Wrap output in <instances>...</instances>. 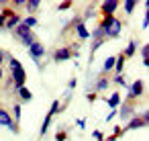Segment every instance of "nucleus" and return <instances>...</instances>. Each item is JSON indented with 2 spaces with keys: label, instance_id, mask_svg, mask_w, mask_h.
<instances>
[{
  "label": "nucleus",
  "instance_id": "f257e3e1",
  "mask_svg": "<svg viewBox=\"0 0 149 141\" xmlns=\"http://www.w3.org/2000/svg\"><path fill=\"white\" fill-rule=\"evenodd\" d=\"M98 27L102 29L104 39H116L123 31V23L112 15V17H102V21L98 23Z\"/></svg>",
  "mask_w": 149,
  "mask_h": 141
},
{
  "label": "nucleus",
  "instance_id": "f03ea898",
  "mask_svg": "<svg viewBox=\"0 0 149 141\" xmlns=\"http://www.w3.org/2000/svg\"><path fill=\"white\" fill-rule=\"evenodd\" d=\"M8 70H10V78L15 82V90L17 88H23L25 82H27V72H25L23 64L17 57H8Z\"/></svg>",
  "mask_w": 149,
  "mask_h": 141
},
{
  "label": "nucleus",
  "instance_id": "7ed1b4c3",
  "mask_svg": "<svg viewBox=\"0 0 149 141\" xmlns=\"http://www.w3.org/2000/svg\"><path fill=\"white\" fill-rule=\"evenodd\" d=\"M147 125H149V112L145 110L143 114H133L127 121V125L123 127V133L125 131H131V129H141V127H147Z\"/></svg>",
  "mask_w": 149,
  "mask_h": 141
},
{
  "label": "nucleus",
  "instance_id": "20e7f679",
  "mask_svg": "<svg viewBox=\"0 0 149 141\" xmlns=\"http://www.w3.org/2000/svg\"><path fill=\"white\" fill-rule=\"evenodd\" d=\"M127 88H129L127 102H131V100H135V98L143 96V92H145V82H143V80H135V82H133V84H129Z\"/></svg>",
  "mask_w": 149,
  "mask_h": 141
},
{
  "label": "nucleus",
  "instance_id": "39448f33",
  "mask_svg": "<svg viewBox=\"0 0 149 141\" xmlns=\"http://www.w3.org/2000/svg\"><path fill=\"white\" fill-rule=\"evenodd\" d=\"M29 55H31V59H33V61L39 66V70H41V61H39V59L45 55V45L39 43V41H35V43L29 47Z\"/></svg>",
  "mask_w": 149,
  "mask_h": 141
},
{
  "label": "nucleus",
  "instance_id": "423d86ee",
  "mask_svg": "<svg viewBox=\"0 0 149 141\" xmlns=\"http://www.w3.org/2000/svg\"><path fill=\"white\" fill-rule=\"evenodd\" d=\"M0 127H6V129H10L13 133H17V131H19V125L13 121L10 112H8V110H4V108H0Z\"/></svg>",
  "mask_w": 149,
  "mask_h": 141
},
{
  "label": "nucleus",
  "instance_id": "0eeeda50",
  "mask_svg": "<svg viewBox=\"0 0 149 141\" xmlns=\"http://www.w3.org/2000/svg\"><path fill=\"white\" fill-rule=\"evenodd\" d=\"M118 0H104V2L98 6V10L102 13V17H112L114 13H116V8H118Z\"/></svg>",
  "mask_w": 149,
  "mask_h": 141
},
{
  "label": "nucleus",
  "instance_id": "6e6552de",
  "mask_svg": "<svg viewBox=\"0 0 149 141\" xmlns=\"http://www.w3.org/2000/svg\"><path fill=\"white\" fill-rule=\"evenodd\" d=\"M72 47H59V49H55L53 51V61H68V59H72Z\"/></svg>",
  "mask_w": 149,
  "mask_h": 141
},
{
  "label": "nucleus",
  "instance_id": "1a4fd4ad",
  "mask_svg": "<svg viewBox=\"0 0 149 141\" xmlns=\"http://www.w3.org/2000/svg\"><path fill=\"white\" fill-rule=\"evenodd\" d=\"M133 112H135V108H133V102H120L118 114H120V119H123V121H129V119L133 117Z\"/></svg>",
  "mask_w": 149,
  "mask_h": 141
},
{
  "label": "nucleus",
  "instance_id": "9d476101",
  "mask_svg": "<svg viewBox=\"0 0 149 141\" xmlns=\"http://www.w3.org/2000/svg\"><path fill=\"white\" fill-rule=\"evenodd\" d=\"M74 29H76V35H78V39H80V41H88V39H90V31H88V27H86V23H84V21H82V23H78Z\"/></svg>",
  "mask_w": 149,
  "mask_h": 141
},
{
  "label": "nucleus",
  "instance_id": "9b49d317",
  "mask_svg": "<svg viewBox=\"0 0 149 141\" xmlns=\"http://www.w3.org/2000/svg\"><path fill=\"white\" fill-rule=\"evenodd\" d=\"M21 21H23V19H21V15H17V13H15L13 17H8V19L4 21V29H10V31H15V29L21 25Z\"/></svg>",
  "mask_w": 149,
  "mask_h": 141
},
{
  "label": "nucleus",
  "instance_id": "f8f14e48",
  "mask_svg": "<svg viewBox=\"0 0 149 141\" xmlns=\"http://www.w3.org/2000/svg\"><path fill=\"white\" fill-rule=\"evenodd\" d=\"M108 84H110V80H108L106 76H100V78L96 80V84H94V94H96V92L106 90V88H108Z\"/></svg>",
  "mask_w": 149,
  "mask_h": 141
},
{
  "label": "nucleus",
  "instance_id": "ddd939ff",
  "mask_svg": "<svg viewBox=\"0 0 149 141\" xmlns=\"http://www.w3.org/2000/svg\"><path fill=\"white\" fill-rule=\"evenodd\" d=\"M106 104L110 106V110H116V108H118V104H120V92H112V94L108 96Z\"/></svg>",
  "mask_w": 149,
  "mask_h": 141
},
{
  "label": "nucleus",
  "instance_id": "4468645a",
  "mask_svg": "<svg viewBox=\"0 0 149 141\" xmlns=\"http://www.w3.org/2000/svg\"><path fill=\"white\" fill-rule=\"evenodd\" d=\"M41 6V0H25V8L31 13V17H35V13L39 10Z\"/></svg>",
  "mask_w": 149,
  "mask_h": 141
},
{
  "label": "nucleus",
  "instance_id": "2eb2a0df",
  "mask_svg": "<svg viewBox=\"0 0 149 141\" xmlns=\"http://www.w3.org/2000/svg\"><path fill=\"white\" fill-rule=\"evenodd\" d=\"M13 33H15V35H17L19 39H23V37H27V35H31V33H33V29H29V27H25V25L21 23V25H19V27H17V29H15Z\"/></svg>",
  "mask_w": 149,
  "mask_h": 141
},
{
  "label": "nucleus",
  "instance_id": "dca6fc26",
  "mask_svg": "<svg viewBox=\"0 0 149 141\" xmlns=\"http://www.w3.org/2000/svg\"><path fill=\"white\" fill-rule=\"evenodd\" d=\"M135 53H137V41L133 39V41H129V45L125 47V51H123V55H125V59H127V57H133Z\"/></svg>",
  "mask_w": 149,
  "mask_h": 141
},
{
  "label": "nucleus",
  "instance_id": "f3484780",
  "mask_svg": "<svg viewBox=\"0 0 149 141\" xmlns=\"http://www.w3.org/2000/svg\"><path fill=\"white\" fill-rule=\"evenodd\" d=\"M123 68H125V55L120 53V55L114 59V68H112V72L118 76V74H123Z\"/></svg>",
  "mask_w": 149,
  "mask_h": 141
},
{
  "label": "nucleus",
  "instance_id": "a211bd4d",
  "mask_svg": "<svg viewBox=\"0 0 149 141\" xmlns=\"http://www.w3.org/2000/svg\"><path fill=\"white\" fill-rule=\"evenodd\" d=\"M17 94H19V96H21L25 102H29V100L33 98V92H31L27 86H23V88H17Z\"/></svg>",
  "mask_w": 149,
  "mask_h": 141
},
{
  "label": "nucleus",
  "instance_id": "6ab92c4d",
  "mask_svg": "<svg viewBox=\"0 0 149 141\" xmlns=\"http://www.w3.org/2000/svg\"><path fill=\"white\" fill-rule=\"evenodd\" d=\"M51 121H53V117H51V114H45L43 125H41V131H39V135H41V137H43V135H47V131H49V127H51Z\"/></svg>",
  "mask_w": 149,
  "mask_h": 141
},
{
  "label": "nucleus",
  "instance_id": "aec40b11",
  "mask_svg": "<svg viewBox=\"0 0 149 141\" xmlns=\"http://www.w3.org/2000/svg\"><path fill=\"white\" fill-rule=\"evenodd\" d=\"M114 55H110V57H106V61H104V68H102V76L104 74H108V72H112V68H114Z\"/></svg>",
  "mask_w": 149,
  "mask_h": 141
},
{
  "label": "nucleus",
  "instance_id": "412c9836",
  "mask_svg": "<svg viewBox=\"0 0 149 141\" xmlns=\"http://www.w3.org/2000/svg\"><path fill=\"white\" fill-rule=\"evenodd\" d=\"M123 8H125L127 15H131V13L137 8V0H125V2H123Z\"/></svg>",
  "mask_w": 149,
  "mask_h": 141
},
{
  "label": "nucleus",
  "instance_id": "4be33fe9",
  "mask_svg": "<svg viewBox=\"0 0 149 141\" xmlns=\"http://www.w3.org/2000/svg\"><path fill=\"white\" fill-rule=\"evenodd\" d=\"M21 23H23L25 27H29V29H33V27H35V25L39 23V21H37V17H31V15H29V17H25V19L21 21Z\"/></svg>",
  "mask_w": 149,
  "mask_h": 141
},
{
  "label": "nucleus",
  "instance_id": "5701e85b",
  "mask_svg": "<svg viewBox=\"0 0 149 141\" xmlns=\"http://www.w3.org/2000/svg\"><path fill=\"white\" fill-rule=\"evenodd\" d=\"M19 41H21L25 47H31V45L37 41V37H35V33H31V35H27V37H23V39H19Z\"/></svg>",
  "mask_w": 149,
  "mask_h": 141
},
{
  "label": "nucleus",
  "instance_id": "b1692460",
  "mask_svg": "<svg viewBox=\"0 0 149 141\" xmlns=\"http://www.w3.org/2000/svg\"><path fill=\"white\" fill-rule=\"evenodd\" d=\"M141 57H143V66L147 68V66H149V45H147V43L141 47Z\"/></svg>",
  "mask_w": 149,
  "mask_h": 141
},
{
  "label": "nucleus",
  "instance_id": "393cba45",
  "mask_svg": "<svg viewBox=\"0 0 149 141\" xmlns=\"http://www.w3.org/2000/svg\"><path fill=\"white\" fill-rule=\"evenodd\" d=\"M10 117H13V121H15L17 125L21 123V104H15V106H13V114H10Z\"/></svg>",
  "mask_w": 149,
  "mask_h": 141
},
{
  "label": "nucleus",
  "instance_id": "a878e982",
  "mask_svg": "<svg viewBox=\"0 0 149 141\" xmlns=\"http://www.w3.org/2000/svg\"><path fill=\"white\" fill-rule=\"evenodd\" d=\"M112 82H114V84H116V86H120V88H127V86H129V84H127V80H125V76H123V74H118V76H114V78H112Z\"/></svg>",
  "mask_w": 149,
  "mask_h": 141
},
{
  "label": "nucleus",
  "instance_id": "bb28decb",
  "mask_svg": "<svg viewBox=\"0 0 149 141\" xmlns=\"http://www.w3.org/2000/svg\"><path fill=\"white\" fill-rule=\"evenodd\" d=\"M59 110H61L59 100H53V102H51V108H49V112H47V114H51V117H53V114H55V112H59Z\"/></svg>",
  "mask_w": 149,
  "mask_h": 141
},
{
  "label": "nucleus",
  "instance_id": "cd10ccee",
  "mask_svg": "<svg viewBox=\"0 0 149 141\" xmlns=\"http://www.w3.org/2000/svg\"><path fill=\"white\" fill-rule=\"evenodd\" d=\"M0 15H2V17H4V21H6L8 17H13V15H15V10H13L10 6H4V8H2V13H0Z\"/></svg>",
  "mask_w": 149,
  "mask_h": 141
},
{
  "label": "nucleus",
  "instance_id": "c85d7f7f",
  "mask_svg": "<svg viewBox=\"0 0 149 141\" xmlns=\"http://www.w3.org/2000/svg\"><path fill=\"white\" fill-rule=\"evenodd\" d=\"M55 141H68V133L61 129V131H57L55 133Z\"/></svg>",
  "mask_w": 149,
  "mask_h": 141
},
{
  "label": "nucleus",
  "instance_id": "c756f323",
  "mask_svg": "<svg viewBox=\"0 0 149 141\" xmlns=\"http://www.w3.org/2000/svg\"><path fill=\"white\" fill-rule=\"evenodd\" d=\"M8 57H10V55H8V51H6V49H0V68H2V64H4Z\"/></svg>",
  "mask_w": 149,
  "mask_h": 141
},
{
  "label": "nucleus",
  "instance_id": "7c9ffc66",
  "mask_svg": "<svg viewBox=\"0 0 149 141\" xmlns=\"http://www.w3.org/2000/svg\"><path fill=\"white\" fill-rule=\"evenodd\" d=\"M102 43H104V39H94V41H92V53H94V51H96Z\"/></svg>",
  "mask_w": 149,
  "mask_h": 141
},
{
  "label": "nucleus",
  "instance_id": "2f4dec72",
  "mask_svg": "<svg viewBox=\"0 0 149 141\" xmlns=\"http://www.w3.org/2000/svg\"><path fill=\"white\" fill-rule=\"evenodd\" d=\"M76 84H78V80H76V78H72V80L68 82V92H65V94H70V92L76 88Z\"/></svg>",
  "mask_w": 149,
  "mask_h": 141
},
{
  "label": "nucleus",
  "instance_id": "473e14b6",
  "mask_svg": "<svg viewBox=\"0 0 149 141\" xmlns=\"http://www.w3.org/2000/svg\"><path fill=\"white\" fill-rule=\"evenodd\" d=\"M68 8H72V2H70V0H65V2H61V4L57 6V10H68Z\"/></svg>",
  "mask_w": 149,
  "mask_h": 141
},
{
  "label": "nucleus",
  "instance_id": "72a5a7b5",
  "mask_svg": "<svg viewBox=\"0 0 149 141\" xmlns=\"http://www.w3.org/2000/svg\"><path fill=\"white\" fill-rule=\"evenodd\" d=\"M92 137H94L96 141H102V139H104V135H102V131H98V129H96V131L92 133Z\"/></svg>",
  "mask_w": 149,
  "mask_h": 141
},
{
  "label": "nucleus",
  "instance_id": "f704fd0d",
  "mask_svg": "<svg viewBox=\"0 0 149 141\" xmlns=\"http://www.w3.org/2000/svg\"><path fill=\"white\" fill-rule=\"evenodd\" d=\"M94 13H96V6H88V10H86V17H94Z\"/></svg>",
  "mask_w": 149,
  "mask_h": 141
},
{
  "label": "nucleus",
  "instance_id": "c9c22d12",
  "mask_svg": "<svg viewBox=\"0 0 149 141\" xmlns=\"http://www.w3.org/2000/svg\"><path fill=\"white\" fill-rule=\"evenodd\" d=\"M76 127H78V129H84V127H86V121H84V119H78V121H76Z\"/></svg>",
  "mask_w": 149,
  "mask_h": 141
},
{
  "label": "nucleus",
  "instance_id": "e433bc0d",
  "mask_svg": "<svg viewBox=\"0 0 149 141\" xmlns=\"http://www.w3.org/2000/svg\"><path fill=\"white\" fill-rule=\"evenodd\" d=\"M6 88H15V82H13V78H10V76L6 78Z\"/></svg>",
  "mask_w": 149,
  "mask_h": 141
},
{
  "label": "nucleus",
  "instance_id": "4c0bfd02",
  "mask_svg": "<svg viewBox=\"0 0 149 141\" xmlns=\"http://www.w3.org/2000/svg\"><path fill=\"white\" fill-rule=\"evenodd\" d=\"M86 96H88V100H90V102H94V100H96V94H94V92H86Z\"/></svg>",
  "mask_w": 149,
  "mask_h": 141
},
{
  "label": "nucleus",
  "instance_id": "58836bf2",
  "mask_svg": "<svg viewBox=\"0 0 149 141\" xmlns=\"http://www.w3.org/2000/svg\"><path fill=\"white\" fill-rule=\"evenodd\" d=\"M114 117H116V110H110V112H108V117H106V119H104V121H112V119H114Z\"/></svg>",
  "mask_w": 149,
  "mask_h": 141
},
{
  "label": "nucleus",
  "instance_id": "ea45409f",
  "mask_svg": "<svg viewBox=\"0 0 149 141\" xmlns=\"http://www.w3.org/2000/svg\"><path fill=\"white\" fill-rule=\"evenodd\" d=\"M116 139H118L116 135H108V137H106V139H102V141H116Z\"/></svg>",
  "mask_w": 149,
  "mask_h": 141
},
{
  "label": "nucleus",
  "instance_id": "a19ab883",
  "mask_svg": "<svg viewBox=\"0 0 149 141\" xmlns=\"http://www.w3.org/2000/svg\"><path fill=\"white\" fill-rule=\"evenodd\" d=\"M13 4H17V6H25V0H15Z\"/></svg>",
  "mask_w": 149,
  "mask_h": 141
},
{
  "label": "nucleus",
  "instance_id": "79ce46f5",
  "mask_svg": "<svg viewBox=\"0 0 149 141\" xmlns=\"http://www.w3.org/2000/svg\"><path fill=\"white\" fill-rule=\"evenodd\" d=\"M0 29H4V17L0 15Z\"/></svg>",
  "mask_w": 149,
  "mask_h": 141
},
{
  "label": "nucleus",
  "instance_id": "37998d69",
  "mask_svg": "<svg viewBox=\"0 0 149 141\" xmlns=\"http://www.w3.org/2000/svg\"><path fill=\"white\" fill-rule=\"evenodd\" d=\"M4 78V68H0V80Z\"/></svg>",
  "mask_w": 149,
  "mask_h": 141
}]
</instances>
